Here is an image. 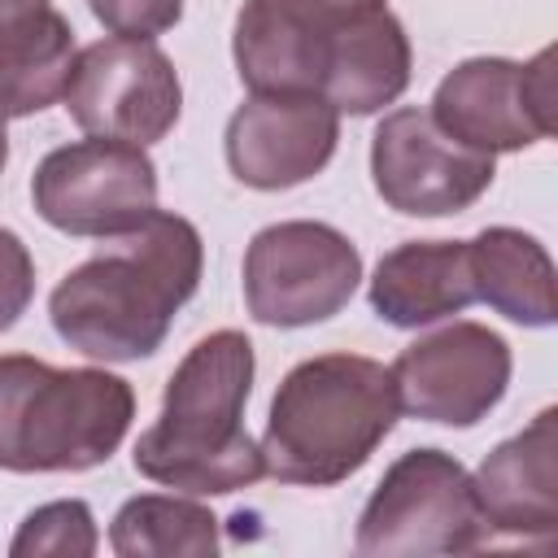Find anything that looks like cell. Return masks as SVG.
Wrapping results in <instances>:
<instances>
[{
    "mask_svg": "<svg viewBox=\"0 0 558 558\" xmlns=\"http://www.w3.org/2000/svg\"><path fill=\"white\" fill-rule=\"evenodd\" d=\"M205 270L201 231L166 209H153L135 231L105 240L48 296L52 331L92 362L153 357L174 314L196 296Z\"/></svg>",
    "mask_w": 558,
    "mask_h": 558,
    "instance_id": "6da1fadb",
    "label": "cell"
},
{
    "mask_svg": "<svg viewBox=\"0 0 558 558\" xmlns=\"http://www.w3.org/2000/svg\"><path fill=\"white\" fill-rule=\"evenodd\" d=\"M257 357L235 327L201 336L174 366L157 423L135 440V471L161 488L222 497L266 475L262 445L244 427Z\"/></svg>",
    "mask_w": 558,
    "mask_h": 558,
    "instance_id": "7a4b0ae2",
    "label": "cell"
},
{
    "mask_svg": "<svg viewBox=\"0 0 558 558\" xmlns=\"http://www.w3.org/2000/svg\"><path fill=\"white\" fill-rule=\"evenodd\" d=\"M392 371L362 353H318L296 362L266 414L262 466L279 484L331 488L362 471L397 427Z\"/></svg>",
    "mask_w": 558,
    "mask_h": 558,
    "instance_id": "3957f363",
    "label": "cell"
},
{
    "mask_svg": "<svg viewBox=\"0 0 558 558\" xmlns=\"http://www.w3.org/2000/svg\"><path fill=\"white\" fill-rule=\"evenodd\" d=\"M135 418V388L105 366L0 357V471H92L118 453Z\"/></svg>",
    "mask_w": 558,
    "mask_h": 558,
    "instance_id": "277c9868",
    "label": "cell"
},
{
    "mask_svg": "<svg viewBox=\"0 0 558 558\" xmlns=\"http://www.w3.org/2000/svg\"><path fill=\"white\" fill-rule=\"evenodd\" d=\"M488 541L471 471L436 449H405L375 493L366 497L353 532L362 558H427V554H471Z\"/></svg>",
    "mask_w": 558,
    "mask_h": 558,
    "instance_id": "5b68a950",
    "label": "cell"
},
{
    "mask_svg": "<svg viewBox=\"0 0 558 558\" xmlns=\"http://www.w3.org/2000/svg\"><path fill=\"white\" fill-rule=\"evenodd\" d=\"M357 283L362 253L331 222H270L244 248V305L262 327L327 323L353 301Z\"/></svg>",
    "mask_w": 558,
    "mask_h": 558,
    "instance_id": "8992f818",
    "label": "cell"
},
{
    "mask_svg": "<svg viewBox=\"0 0 558 558\" xmlns=\"http://www.w3.org/2000/svg\"><path fill=\"white\" fill-rule=\"evenodd\" d=\"M31 205L61 235L113 240L157 209V166L140 144L87 135L35 166Z\"/></svg>",
    "mask_w": 558,
    "mask_h": 558,
    "instance_id": "52a82bcc",
    "label": "cell"
},
{
    "mask_svg": "<svg viewBox=\"0 0 558 558\" xmlns=\"http://www.w3.org/2000/svg\"><path fill=\"white\" fill-rule=\"evenodd\" d=\"M61 100L83 135L148 148L174 131L183 113V83L153 39L109 35L74 52Z\"/></svg>",
    "mask_w": 558,
    "mask_h": 558,
    "instance_id": "ba28073f",
    "label": "cell"
},
{
    "mask_svg": "<svg viewBox=\"0 0 558 558\" xmlns=\"http://www.w3.org/2000/svg\"><path fill=\"white\" fill-rule=\"evenodd\" d=\"M554 48L532 61L471 57L458 61L432 96V122L471 153H523L554 135Z\"/></svg>",
    "mask_w": 558,
    "mask_h": 558,
    "instance_id": "9c48e42d",
    "label": "cell"
},
{
    "mask_svg": "<svg viewBox=\"0 0 558 558\" xmlns=\"http://www.w3.org/2000/svg\"><path fill=\"white\" fill-rule=\"evenodd\" d=\"M388 371L405 414L440 427H475L501 405L514 357L506 336L458 318L405 344Z\"/></svg>",
    "mask_w": 558,
    "mask_h": 558,
    "instance_id": "30bf717a",
    "label": "cell"
},
{
    "mask_svg": "<svg viewBox=\"0 0 558 558\" xmlns=\"http://www.w3.org/2000/svg\"><path fill=\"white\" fill-rule=\"evenodd\" d=\"M497 161L453 144L427 109H392L371 135V183L405 218H449L493 187Z\"/></svg>",
    "mask_w": 558,
    "mask_h": 558,
    "instance_id": "8fae6325",
    "label": "cell"
},
{
    "mask_svg": "<svg viewBox=\"0 0 558 558\" xmlns=\"http://www.w3.org/2000/svg\"><path fill=\"white\" fill-rule=\"evenodd\" d=\"M340 144V113L318 92H253L222 135L231 174L257 192H283L327 170Z\"/></svg>",
    "mask_w": 558,
    "mask_h": 558,
    "instance_id": "7c38bea8",
    "label": "cell"
},
{
    "mask_svg": "<svg viewBox=\"0 0 558 558\" xmlns=\"http://www.w3.org/2000/svg\"><path fill=\"white\" fill-rule=\"evenodd\" d=\"M471 488L488 532L549 541L558 532V410L545 405L523 432L484 453Z\"/></svg>",
    "mask_w": 558,
    "mask_h": 558,
    "instance_id": "4fadbf2b",
    "label": "cell"
},
{
    "mask_svg": "<svg viewBox=\"0 0 558 558\" xmlns=\"http://www.w3.org/2000/svg\"><path fill=\"white\" fill-rule=\"evenodd\" d=\"M336 26L301 0H244L231 31L240 83L248 92H318Z\"/></svg>",
    "mask_w": 558,
    "mask_h": 558,
    "instance_id": "5bb4252c",
    "label": "cell"
},
{
    "mask_svg": "<svg viewBox=\"0 0 558 558\" xmlns=\"http://www.w3.org/2000/svg\"><path fill=\"white\" fill-rule=\"evenodd\" d=\"M375 318L401 331L432 327L475 301L466 240H405L375 262L366 283Z\"/></svg>",
    "mask_w": 558,
    "mask_h": 558,
    "instance_id": "9a60e30c",
    "label": "cell"
},
{
    "mask_svg": "<svg viewBox=\"0 0 558 558\" xmlns=\"http://www.w3.org/2000/svg\"><path fill=\"white\" fill-rule=\"evenodd\" d=\"M414 52L401 17L384 4L357 17H344L327 48V70L318 83V96L336 105V113L371 118L401 100L410 87Z\"/></svg>",
    "mask_w": 558,
    "mask_h": 558,
    "instance_id": "2e32d148",
    "label": "cell"
},
{
    "mask_svg": "<svg viewBox=\"0 0 558 558\" xmlns=\"http://www.w3.org/2000/svg\"><path fill=\"white\" fill-rule=\"evenodd\" d=\"M466 253H471L475 301H484L493 314L519 327L541 331L558 323L554 262L536 235L519 227H484L475 240H466Z\"/></svg>",
    "mask_w": 558,
    "mask_h": 558,
    "instance_id": "e0dca14e",
    "label": "cell"
},
{
    "mask_svg": "<svg viewBox=\"0 0 558 558\" xmlns=\"http://www.w3.org/2000/svg\"><path fill=\"white\" fill-rule=\"evenodd\" d=\"M74 31L65 13L35 9L0 26V118H31L61 100L74 65Z\"/></svg>",
    "mask_w": 558,
    "mask_h": 558,
    "instance_id": "ac0fdd59",
    "label": "cell"
},
{
    "mask_svg": "<svg viewBox=\"0 0 558 558\" xmlns=\"http://www.w3.org/2000/svg\"><path fill=\"white\" fill-rule=\"evenodd\" d=\"M218 545V514L192 493H140L109 523V549L118 558H214Z\"/></svg>",
    "mask_w": 558,
    "mask_h": 558,
    "instance_id": "d6986e66",
    "label": "cell"
},
{
    "mask_svg": "<svg viewBox=\"0 0 558 558\" xmlns=\"http://www.w3.org/2000/svg\"><path fill=\"white\" fill-rule=\"evenodd\" d=\"M96 549H100V532L83 497L35 506L9 541L13 558H92Z\"/></svg>",
    "mask_w": 558,
    "mask_h": 558,
    "instance_id": "ffe728a7",
    "label": "cell"
},
{
    "mask_svg": "<svg viewBox=\"0 0 558 558\" xmlns=\"http://www.w3.org/2000/svg\"><path fill=\"white\" fill-rule=\"evenodd\" d=\"M87 9L109 35L126 39H157L183 17V0H87Z\"/></svg>",
    "mask_w": 558,
    "mask_h": 558,
    "instance_id": "44dd1931",
    "label": "cell"
},
{
    "mask_svg": "<svg viewBox=\"0 0 558 558\" xmlns=\"http://www.w3.org/2000/svg\"><path fill=\"white\" fill-rule=\"evenodd\" d=\"M35 296V257L17 231L0 227V336L26 314Z\"/></svg>",
    "mask_w": 558,
    "mask_h": 558,
    "instance_id": "7402d4cb",
    "label": "cell"
},
{
    "mask_svg": "<svg viewBox=\"0 0 558 558\" xmlns=\"http://www.w3.org/2000/svg\"><path fill=\"white\" fill-rule=\"evenodd\" d=\"M301 4H310L314 13H323V17H331V22H344V17L384 9V0H301Z\"/></svg>",
    "mask_w": 558,
    "mask_h": 558,
    "instance_id": "603a6c76",
    "label": "cell"
},
{
    "mask_svg": "<svg viewBox=\"0 0 558 558\" xmlns=\"http://www.w3.org/2000/svg\"><path fill=\"white\" fill-rule=\"evenodd\" d=\"M48 4H52V0H0V26L26 17V13H35V9H48Z\"/></svg>",
    "mask_w": 558,
    "mask_h": 558,
    "instance_id": "cb8c5ba5",
    "label": "cell"
},
{
    "mask_svg": "<svg viewBox=\"0 0 558 558\" xmlns=\"http://www.w3.org/2000/svg\"><path fill=\"white\" fill-rule=\"evenodd\" d=\"M4 161H9V131H4V118H0V170H4Z\"/></svg>",
    "mask_w": 558,
    "mask_h": 558,
    "instance_id": "d4e9b609",
    "label": "cell"
}]
</instances>
